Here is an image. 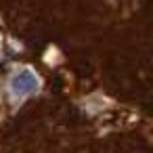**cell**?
<instances>
[{"mask_svg": "<svg viewBox=\"0 0 153 153\" xmlns=\"http://www.w3.org/2000/svg\"><path fill=\"white\" fill-rule=\"evenodd\" d=\"M38 90V78L32 69H21L11 80V92L15 97H27Z\"/></svg>", "mask_w": 153, "mask_h": 153, "instance_id": "obj_1", "label": "cell"}]
</instances>
